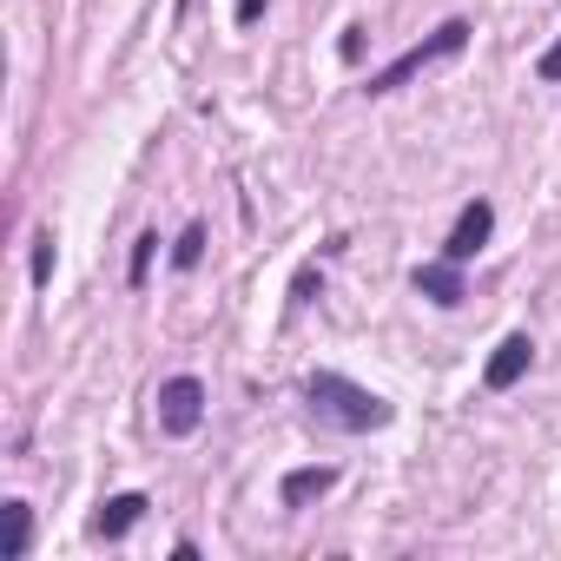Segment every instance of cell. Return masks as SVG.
I'll return each instance as SVG.
<instances>
[{"label":"cell","instance_id":"cell-1","mask_svg":"<svg viewBox=\"0 0 561 561\" xmlns=\"http://www.w3.org/2000/svg\"><path fill=\"white\" fill-rule=\"evenodd\" d=\"M305 397H311V416H318L324 430H344V436H370V430H383V423L397 416L377 390H364V383H351V377H337V370H311Z\"/></svg>","mask_w":561,"mask_h":561},{"label":"cell","instance_id":"cell-2","mask_svg":"<svg viewBox=\"0 0 561 561\" xmlns=\"http://www.w3.org/2000/svg\"><path fill=\"white\" fill-rule=\"evenodd\" d=\"M462 41H469V21H443L423 47H410V54H397L383 73H370V87L364 93H397V87H410L423 67H436V60H449V54H462Z\"/></svg>","mask_w":561,"mask_h":561},{"label":"cell","instance_id":"cell-3","mask_svg":"<svg viewBox=\"0 0 561 561\" xmlns=\"http://www.w3.org/2000/svg\"><path fill=\"white\" fill-rule=\"evenodd\" d=\"M205 423V383L198 377H165L159 383V430L165 436H198Z\"/></svg>","mask_w":561,"mask_h":561},{"label":"cell","instance_id":"cell-4","mask_svg":"<svg viewBox=\"0 0 561 561\" xmlns=\"http://www.w3.org/2000/svg\"><path fill=\"white\" fill-rule=\"evenodd\" d=\"M489 238H495V205H489V198H469V205L456 211V225H449V244H443V257L469 264V257H476Z\"/></svg>","mask_w":561,"mask_h":561},{"label":"cell","instance_id":"cell-5","mask_svg":"<svg viewBox=\"0 0 561 561\" xmlns=\"http://www.w3.org/2000/svg\"><path fill=\"white\" fill-rule=\"evenodd\" d=\"M528 364H535V344H528V331H508V337L495 344V357H489L482 383H489V390H515V383L528 377Z\"/></svg>","mask_w":561,"mask_h":561},{"label":"cell","instance_id":"cell-6","mask_svg":"<svg viewBox=\"0 0 561 561\" xmlns=\"http://www.w3.org/2000/svg\"><path fill=\"white\" fill-rule=\"evenodd\" d=\"M410 285L430 298V305H443V311H456L462 305V264L456 257H436V264H416V277Z\"/></svg>","mask_w":561,"mask_h":561},{"label":"cell","instance_id":"cell-7","mask_svg":"<svg viewBox=\"0 0 561 561\" xmlns=\"http://www.w3.org/2000/svg\"><path fill=\"white\" fill-rule=\"evenodd\" d=\"M146 508H152V502H146L139 489H119V495H106V502H100L93 535H100V541H119V535H133V522H139Z\"/></svg>","mask_w":561,"mask_h":561},{"label":"cell","instance_id":"cell-8","mask_svg":"<svg viewBox=\"0 0 561 561\" xmlns=\"http://www.w3.org/2000/svg\"><path fill=\"white\" fill-rule=\"evenodd\" d=\"M331 482H337V469H291L285 482H277V495H285V508H305V502H318V495H331Z\"/></svg>","mask_w":561,"mask_h":561},{"label":"cell","instance_id":"cell-9","mask_svg":"<svg viewBox=\"0 0 561 561\" xmlns=\"http://www.w3.org/2000/svg\"><path fill=\"white\" fill-rule=\"evenodd\" d=\"M0 515H8V548H0V561H27V548H34V508L14 495V502H0Z\"/></svg>","mask_w":561,"mask_h":561},{"label":"cell","instance_id":"cell-10","mask_svg":"<svg viewBox=\"0 0 561 561\" xmlns=\"http://www.w3.org/2000/svg\"><path fill=\"white\" fill-rule=\"evenodd\" d=\"M198 257H205V225H185V231H179V244H172V264H179V271H192Z\"/></svg>","mask_w":561,"mask_h":561},{"label":"cell","instance_id":"cell-11","mask_svg":"<svg viewBox=\"0 0 561 561\" xmlns=\"http://www.w3.org/2000/svg\"><path fill=\"white\" fill-rule=\"evenodd\" d=\"M152 251H159V231H146L133 244V285H146V271H152Z\"/></svg>","mask_w":561,"mask_h":561},{"label":"cell","instance_id":"cell-12","mask_svg":"<svg viewBox=\"0 0 561 561\" xmlns=\"http://www.w3.org/2000/svg\"><path fill=\"white\" fill-rule=\"evenodd\" d=\"M47 277H54V238L41 231L34 238V285H47Z\"/></svg>","mask_w":561,"mask_h":561},{"label":"cell","instance_id":"cell-13","mask_svg":"<svg viewBox=\"0 0 561 561\" xmlns=\"http://www.w3.org/2000/svg\"><path fill=\"white\" fill-rule=\"evenodd\" d=\"M535 73H541V80H548V87H561V41H554V47H548V54H541V60H535Z\"/></svg>","mask_w":561,"mask_h":561},{"label":"cell","instance_id":"cell-14","mask_svg":"<svg viewBox=\"0 0 561 561\" xmlns=\"http://www.w3.org/2000/svg\"><path fill=\"white\" fill-rule=\"evenodd\" d=\"M257 14H264V0H238V27H257Z\"/></svg>","mask_w":561,"mask_h":561}]
</instances>
